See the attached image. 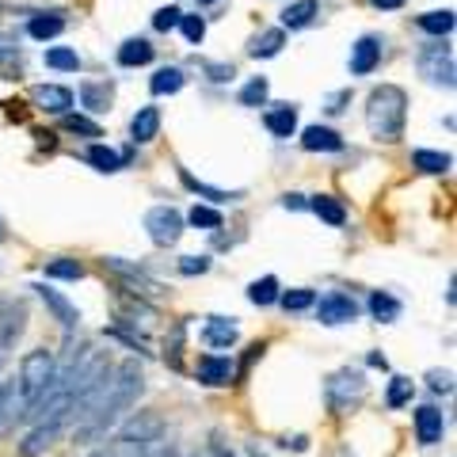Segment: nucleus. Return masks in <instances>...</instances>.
<instances>
[{
    "instance_id": "nucleus-1",
    "label": "nucleus",
    "mask_w": 457,
    "mask_h": 457,
    "mask_svg": "<svg viewBox=\"0 0 457 457\" xmlns=\"http://www.w3.org/2000/svg\"><path fill=\"white\" fill-rule=\"evenodd\" d=\"M141 385H145V374H141L137 362H122L119 370H114V381L104 385V393L96 396V404L84 411L80 423H77V438L80 442H96L107 435V427L122 416L126 408L137 400Z\"/></svg>"
},
{
    "instance_id": "nucleus-2",
    "label": "nucleus",
    "mask_w": 457,
    "mask_h": 457,
    "mask_svg": "<svg viewBox=\"0 0 457 457\" xmlns=\"http://www.w3.org/2000/svg\"><path fill=\"white\" fill-rule=\"evenodd\" d=\"M404 119H408V96L396 84H381L370 92L366 99V126L378 141H396L404 134Z\"/></svg>"
},
{
    "instance_id": "nucleus-3",
    "label": "nucleus",
    "mask_w": 457,
    "mask_h": 457,
    "mask_svg": "<svg viewBox=\"0 0 457 457\" xmlns=\"http://www.w3.org/2000/svg\"><path fill=\"white\" fill-rule=\"evenodd\" d=\"M54 370L57 366H54V354L50 351H31V354H27L23 370H20V385H16L20 396H23V404H31V400L54 381Z\"/></svg>"
},
{
    "instance_id": "nucleus-4",
    "label": "nucleus",
    "mask_w": 457,
    "mask_h": 457,
    "mask_svg": "<svg viewBox=\"0 0 457 457\" xmlns=\"http://www.w3.org/2000/svg\"><path fill=\"white\" fill-rule=\"evenodd\" d=\"M420 73L431 80V84L453 88V50L442 38L431 42V46H423V54H420Z\"/></svg>"
},
{
    "instance_id": "nucleus-5",
    "label": "nucleus",
    "mask_w": 457,
    "mask_h": 457,
    "mask_svg": "<svg viewBox=\"0 0 457 457\" xmlns=\"http://www.w3.org/2000/svg\"><path fill=\"white\" fill-rule=\"evenodd\" d=\"M145 228H149V240L153 245H176V240L183 237V213L176 206H153L145 213Z\"/></svg>"
},
{
    "instance_id": "nucleus-6",
    "label": "nucleus",
    "mask_w": 457,
    "mask_h": 457,
    "mask_svg": "<svg viewBox=\"0 0 457 457\" xmlns=\"http://www.w3.org/2000/svg\"><path fill=\"white\" fill-rule=\"evenodd\" d=\"M161 431H164V420L156 416V411H134V416L122 423L119 438L134 442V446H153V442L161 438Z\"/></svg>"
},
{
    "instance_id": "nucleus-7",
    "label": "nucleus",
    "mask_w": 457,
    "mask_h": 457,
    "mask_svg": "<svg viewBox=\"0 0 457 457\" xmlns=\"http://www.w3.org/2000/svg\"><path fill=\"white\" fill-rule=\"evenodd\" d=\"M354 317H359V305H354L347 294H328V297H320V302H317V320L328 324V328L351 324Z\"/></svg>"
},
{
    "instance_id": "nucleus-8",
    "label": "nucleus",
    "mask_w": 457,
    "mask_h": 457,
    "mask_svg": "<svg viewBox=\"0 0 457 457\" xmlns=\"http://www.w3.org/2000/svg\"><path fill=\"white\" fill-rule=\"evenodd\" d=\"M65 431V423L62 420H42V423H35V431L23 438V446H20V453L23 457H38V453H46L54 442H57V435Z\"/></svg>"
},
{
    "instance_id": "nucleus-9",
    "label": "nucleus",
    "mask_w": 457,
    "mask_h": 457,
    "mask_svg": "<svg viewBox=\"0 0 457 457\" xmlns=\"http://www.w3.org/2000/svg\"><path fill=\"white\" fill-rule=\"evenodd\" d=\"M381 62V42L374 35H362L359 42L351 46V73L354 77H370Z\"/></svg>"
},
{
    "instance_id": "nucleus-10",
    "label": "nucleus",
    "mask_w": 457,
    "mask_h": 457,
    "mask_svg": "<svg viewBox=\"0 0 457 457\" xmlns=\"http://www.w3.org/2000/svg\"><path fill=\"white\" fill-rule=\"evenodd\" d=\"M31 290L42 297V302H46V309L54 312V317L57 320H62L65 328H77V320H80V312H77V305L73 302H69V297H62V294H57V290H50V286L46 282H38V286H31Z\"/></svg>"
},
{
    "instance_id": "nucleus-11",
    "label": "nucleus",
    "mask_w": 457,
    "mask_h": 457,
    "mask_svg": "<svg viewBox=\"0 0 457 457\" xmlns=\"http://www.w3.org/2000/svg\"><path fill=\"white\" fill-rule=\"evenodd\" d=\"M198 378L206 385H228L237 378V366H233V359H225V354H203V359H198Z\"/></svg>"
},
{
    "instance_id": "nucleus-12",
    "label": "nucleus",
    "mask_w": 457,
    "mask_h": 457,
    "mask_svg": "<svg viewBox=\"0 0 457 457\" xmlns=\"http://www.w3.org/2000/svg\"><path fill=\"white\" fill-rule=\"evenodd\" d=\"M302 145L309 153H339L343 137L336 130H328V126H305V130H302Z\"/></svg>"
},
{
    "instance_id": "nucleus-13",
    "label": "nucleus",
    "mask_w": 457,
    "mask_h": 457,
    "mask_svg": "<svg viewBox=\"0 0 457 457\" xmlns=\"http://www.w3.org/2000/svg\"><path fill=\"white\" fill-rule=\"evenodd\" d=\"M442 431H446V423H442L438 408H420L416 411V435H420L423 446H435V442H442Z\"/></svg>"
},
{
    "instance_id": "nucleus-14",
    "label": "nucleus",
    "mask_w": 457,
    "mask_h": 457,
    "mask_svg": "<svg viewBox=\"0 0 457 457\" xmlns=\"http://www.w3.org/2000/svg\"><path fill=\"white\" fill-rule=\"evenodd\" d=\"M35 99L42 104V111H50V114H65L69 107H73V92L62 88V84H42V88L35 92Z\"/></svg>"
},
{
    "instance_id": "nucleus-15",
    "label": "nucleus",
    "mask_w": 457,
    "mask_h": 457,
    "mask_svg": "<svg viewBox=\"0 0 457 457\" xmlns=\"http://www.w3.org/2000/svg\"><path fill=\"white\" fill-rule=\"evenodd\" d=\"M156 130H161V111H156V107H141L134 114V122H130V137L137 141V145H145V141L156 137Z\"/></svg>"
},
{
    "instance_id": "nucleus-16",
    "label": "nucleus",
    "mask_w": 457,
    "mask_h": 457,
    "mask_svg": "<svg viewBox=\"0 0 457 457\" xmlns=\"http://www.w3.org/2000/svg\"><path fill=\"white\" fill-rule=\"evenodd\" d=\"M149 62H153V46L145 38H126L119 46V65L134 69V65H149Z\"/></svg>"
},
{
    "instance_id": "nucleus-17",
    "label": "nucleus",
    "mask_w": 457,
    "mask_h": 457,
    "mask_svg": "<svg viewBox=\"0 0 457 457\" xmlns=\"http://www.w3.org/2000/svg\"><path fill=\"white\" fill-rule=\"evenodd\" d=\"M312 20H317V0H297L282 12V27H290V31H302Z\"/></svg>"
},
{
    "instance_id": "nucleus-18",
    "label": "nucleus",
    "mask_w": 457,
    "mask_h": 457,
    "mask_svg": "<svg viewBox=\"0 0 457 457\" xmlns=\"http://www.w3.org/2000/svg\"><path fill=\"white\" fill-rule=\"evenodd\" d=\"M20 332H23V309L8 312V317H4V328H0V366L8 362V354H12V347H16Z\"/></svg>"
},
{
    "instance_id": "nucleus-19",
    "label": "nucleus",
    "mask_w": 457,
    "mask_h": 457,
    "mask_svg": "<svg viewBox=\"0 0 457 457\" xmlns=\"http://www.w3.org/2000/svg\"><path fill=\"white\" fill-rule=\"evenodd\" d=\"M149 88H153V96H176L183 88V69H176V65L156 69L153 80H149Z\"/></svg>"
},
{
    "instance_id": "nucleus-20",
    "label": "nucleus",
    "mask_w": 457,
    "mask_h": 457,
    "mask_svg": "<svg viewBox=\"0 0 457 457\" xmlns=\"http://www.w3.org/2000/svg\"><path fill=\"white\" fill-rule=\"evenodd\" d=\"M267 130L275 134V137H294L297 130V111L294 107H275V111H267Z\"/></svg>"
},
{
    "instance_id": "nucleus-21",
    "label": "nucleus",
    "mask_w": 457,
    "mask_h": 457,
    "mask_svg": "<svg viewBox=\"0 0 457 457\" xmlns=\"http://www.w3.org/2000/svg\"><path fill=\"white\" fill-rule=\"evenodd\" d=\"M203 339L210 343V347H233L237 343V324H228L225 317H210Z\"/></svg>"
},
{
    "instance_id": "nucleus-22",
    "label": "nucleus",
    "mask_w": 457,
    "mask_h": 457,
    "mask_svg": "<svg viewBox=\"0 0 457 457\" xmlns=\"http://www.w3.org/2000/svg\"><path fill=\"white\" fill-rule=\"evenodd\" d=\"M88 164H92L96 171H119V168L126 164V156H122L119 149H111V145H92V149H88Z\"/></svg>"
},
{
    "instance_id": "nucleus-23",
    "label": "nucleus",
    "mask_w": 457,
    "mask_h": 457,
    "mask_svg": "<svg viewBox=\"0 0 457 457\" xmlns=\"http://www.w3.org/2000/svg\"><path fill=\"white\" fill-rule=\"evenodd\" d=\"M420 27H423L427 35H435V38H446V35L453 31V12H450V8H442V12H423Z\"/></svg>"
},
{
    "instance_id": "nucleus-24",
    "label": "nucleus",
    "mask_w": 457,
    "mask_h": 457,
    "mask_svg": "<svg viewBox=\"0 0 457 457\" xmlns=\"http://www.w3.org/2000/svg\"><path fill=\"white\" fill-rule=\"evenodd\" d=\"M111 84H80V104L88 107V111H107L111 107Z\"/></svg>"
},
{
    "instance_id": "nucleus-25",
    "label": "nucleus",
    "mask_w": 457,
    "mask_h": 457,
    "mask_svg": "<svg viewBox=\"0 0 457 457\" xmlns=\"http://www.w3.org/2000/svg\"><path fill=\"white\" fill-rule=\"evenodd\" d=\"M309 206L317 210V218L328 221V225H343V221H347V210H343V203H336L332 195H317Z\"/></svg>"
},
{
    "instance_id": "nucleus-26",
    "label": "nucleus",
    "mask_w": 457,
    "mask_h": 457,
    "mask_svg": "<svg viewBox=\"0 0 457 457\" xmlns=\"http://www.w3.org/2000/svg\"><path fill=\"white\" fill-rule=\"evenodd\" d=\"M370 312L381 320V324H393L396 317H400V302L393 294H385V290H378V294H370Z\"/></svg>"
},
{
    "instance_id": "nucleus-27",
    "label": "nucleus",
    "mask_w": 457,
    "mask_h": 457,
    "mask_svg": "<svg viewBox=\"0 0 457 457\" xmlns=\"http://www.w3.org/2000/svg\"><path fill=\"white\" fill-rule=\"evenodd\" d=\"M248 297H252V305H275V302H278V278H275V275L255 278V282L248 286Z\"/></svg>"
},
{
    "instance_id": "nucleus-28",
    "label": "nucleus",
    "mask_w": 457,
    "mask_h": 457,
    "mask_svg": "<svg viewBox=\"0 0 457 457\" xmlns=\"http://www.w3.org/2000/svg\"><path fill=\"white\" fill-rule=\"evenodd\" d=\"M27 31H31V38L46 42V38H57L65 31V20L62 16H35L31 23H27Z\"/></svg>"
},
{
    "instance_id": "nucleus-29",
    "label": "nucleus",
    "mask_w": 457,
    "mask_h": 457,
    "mask_svg": "<svg viewBox=\"0 0 457 457\" xmlns=\"http://www.w3.org/2000/svg\"><path fill=\"white\" fill-rule=\"evenodd\" d=\"M183 183L195 191V195H206L210 203H233V198H240V191H221V187H210V183H203V179H195L191 171H183Z\"/></svg>"
},
{
    "instance_id": "nucleus-30",
    "label": "nucleus",
    "mask_w": 457,
    "mask_h": 457,
    "mask_svg": "<svg viewBox=\"0 0 457 457\" xmlns=\"http://www.w3.org/2000/svg\"><path fill=\"white\" fill-rule=\"evenodd\" d=\"M282 42H286L282 27H270V31H263L260 38L252 42V57H275L282 50Z\"/></svg>"
},
{
    "instance_id": "nucleus-31",
    "label": "nucleus",
    "mask_w": 457,
    "mask_h": 457,
    "mask_svg": "<svg viewBox=\"0 0 457 457\" xmlns=\"http://www.w3.org/2000/svg\"><path fill=\"white\" fill-rule=\"evenodd\" d=\"M46 65L57 69V73H77L80 57H77V50H69V46H54V50H46Z\"/></svg>"
},
{
    "instance_id": "nucleus-32",
    "label": "nucleus",
    "mask_w": 457,
    "mask_h": 457,
    "mask_svg": "<svg viewBox=\"0 0 457 457\" xmlns=\"http://www.w3.org/2000/svg\"><path fill=\"white\" fill-rule=\"evenodd\" d=\"M267 96H270L267 77H252L245 88H240V104H245V107H260V104H267Z\"/></svg>"
},
{
    "instance_id": "nucleus-33",
    "label": "nucleus",
    "mask_w": 457,
    "mask_h": 457,
    "mask_svg": "<svg viewBox=\"0 0 457 457\" xmlns=\"http://www.w3.org/2000/svg\"><path fill=\"white\" fill-rule=\"evenodd\" d=\"M411 164L423 168V171H446L450 168V156L446 153H435V149H416V156H411Z\"/></svg>"
},
{
    "instance_id": "nucleus-34",
    "label": "nucleus",
    "mask_w": 457,
    "mask_h": 457,
    "mask_svg": "<svg viewBox=\"0 0 457 457\" xmlns=\"http://www.w3.org/2000/svg\"><path fill=\"white\" fill-rule=\"evenodd\" d=\"M46 278H69V282H77V278H84V267L77 263V260H50L46 263Z\"/></svg>"
},
{
    "instance_id": "nucleus-35",
    "label": "nucleus",
    "mask_w": 457,
    "mask_h": 457,
    "mask_svg": "<svg viewBox=\"0 0 457 457\" xmlns=\"http://www.w3.org/2000/svg\"><path fill=\"white\" fill-rule=\"evenodd\" d=\"M411 393H416V385H411L408 378H393L389 393H385V404H389V408H404L411 400Z\"/></svg>"
},
{
    "instance_id": "nucleus-36",
    "label": "nucleus",
    "mask_w": 457,
    "mask_h": 457,
    "mask_svg": "<svg viewBox=\"0 0 457 457\" xmlns=\"http://www.w3.org/2000/svg\"><path fill=\"white\" fill-rule=\"evenodd\" d=\"M278 302L286 305V312H302L309 305H317V294L312 290H286V294H278Z\"/></svg>"
},
{
    "instance_id": "nucleus-37",
    "label": "nucleus",
    "mask_w": 457,
    "mask_h": 457,
    "mask_svg": "<svg viewBox=\"0 0 457 457\" xmlns=\"http://www.w3.org/2000/svg\"><path fill=\"white\" fill-rule=\"evenodd\" d=\"M187 221H191L195 228H221V213L213 210V206H195V210L187 213Z\"/></svg>"
},
{
    "instance_id": "nucleus-38",
    "label": "nucleus",
    "mask_w": 457,
    "mask_h": 457,
    "mask_svg": "<svg viewBox=\"0 0 457 457\" xmlns=\"http://www.w3.org/2000/svg\"><path fill=\"white\" fill-rule=\"evenodd\" d=\"M179 31H183V38H187V42H203L206 20L203 16H179Z\"/></svg>"
},
{
    "instance_id": "nucleus-39",
    "label": "nucleus",
    "mask_w": 457,
    "mask_h": 457,
    "mask_svg": "<svg viewBox=\"0 0 457 457\" xmlns=\"http://www.w3.org/2000/svg\"><path fill=\"white\" fill-rule=\"evenodd\" d=\"M145 453V446H134V442H114V446H107V450H96L92 457H141Z\"/></svg>"
},
{
    "instance_id": "nucleus-40",
    "label": "nucleus",
    "mask_w": 457,
    "mask_h": 457,
    "mask_svg": "<svg viewBox=\"0 0 457 457\" xmlns=\"http://www.w3.org/2000/svg\"><path fill=\"white\" fill-rule=\"evenodd\" d=\"M69 134H84V137H99V126L92 119H80V114H69V119L62 122Z\"/></svg>"
},
{
    "instance_id": "nucleus-41",
    "label": "nucleus",
    "mask_w": 457,
    "mask_h": 457,
    "mask_svg": "<svg viewBox=\"0 0 457 457\" xmlns=\"http://www.w3.org/2000/svg\"><path fill=\"white\" fill-rule=\"evenodd\" d=\"M111 270H119V275H126V278H130L134 286H141V290H153V282L145 278V275H141V270H134V267H126L122 260H104Z\"/></svg>"
},
{
    "instance_id": "nucleus-42",
    "label": "nucleus",
    "mask_w": 457,
    "mask_h": 457,
    "mask_svg": "<svg viewBox=\"0 0 457 457\" xmlns=\"http://www.w3.org/2000/svg\"><path fill=\"white\" fill-rule=\"evenodd\" d=\"M179 16H183V12L176 4H168V8H161L153 16V27H156V31H171V27H179Z\"/></svg>"
},
{
    "instance_id": "nucleus-43",
    "label": "nucleus",
    "mask_w": 457,
    "mask_h": 457,
    "mask_svg": "<svg viewBox=\"0 0 457 457\" xmlns=\"http://www.w3.org/2000/svg\"><path fill=\"white\" fill-rule=\"evenodd\" d=\"M179 270H183V275H206V270H210V255H183Z\"/></svg>"
},
{
    "instance_id": "nucleus-44",
    "label": "nucleus",
    "mask_w": 457,
    "mask_h": 457,
    "mask_svg": "<svg viewBox=\"0 0 457 457\" xmlns=\"http://www.w3.org/2000/svg\"><path fill=\"white\" fill-rule=\"evenodd\" d=\"M12 400H16V381H4L0 385V423L12 416Z\"/></svg>"
},
{
    "instance_id": "nucleus-45",
    "label": "nucleus",
    "mask_w": 457,
    "mask_h": 457,
    "mask_svg": "<svg viewBox=\"0 0 457 457\" xmlns=\"http://www.w3.org/2000/svg\"><path fill=\"white\" fill-rule=\"evenodd\" d=\"M431 389H435V393H450V389H453L450 374H438V370H435V374H431Z\"/></svg>"
},
{
    "instance_id": "nucleus-46",
    "label": "nucleus",
    "mask_w": 457,
    "mask_h": 457,
    "mask_svg": "<svg viewBox=\"0 0 457 457\" xmlns=\"http://www.w3.org/2000/svg\"><path fill=\"white\" fill-rule=\"evenodd\" d=\"M370 4H378L385 12H396V8H404V0H370Z\"/></svg>"
},
{
    "instance_id": "nucleus-47",
    "label": "nucleus",
    "mask_w": 457,
    "mask_h": 457,
    "mask_svg": "<svg viewBox=\"0 0 457 457\" xmlns=\"http://www.w3.org/2000/svg\"><path fill=\"white\" fill-rule=\"evenodd\" d=\"M286 206H294V210H302L305 203H302V195H286Z\"/></svg>"
},
{
    "instance_id": "nucleus-48",
    "label": "nucleus",
    "mask_w": 457,
    "mask_h": 457,
    "mask_svg": "<svg viewBox=\"0 0 457 457\" xmlns=\"http://www.w3.org/2000/svg\"><path fill=\"white\" fill-rule=\"evenodd\" d=\"M252 457H263V453H260V450H252Z\"/></svg>"
},
{
    "instance_id": "nucleus-49",
    "label": "nucleus",
    "mask_w": 457,
    "mask_h": 457,
    "mask_svg": "<svg viewBox=\"0 0 457 457\" xmlns=\"http://www.w3.org/2000/svg\"><path fill=\"white\" fill-rule=\"evenodd\" d=\"M198 4H213V0H198Z\"/></svg>"
},
{
    "instance_id": "nucleus-50",
    "label": "nucleus",
    "mask_w": 457,
    "mask_h": 457,
    "mask_svg": "<svg viewBox=\"0 0 457 457\" xmlns=\"http://www.w3.org/2000/svg\"><path fill=\"white\" fill-rule=\"evenodd\" d=\"M0 237H4V225H0Z\"/></svg>"
}]
</instances>
